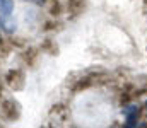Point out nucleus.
I'll return each mask as SVG.
<instances>
[{
  "instance_id": "3",
  "label": "nucleus",
  "mask_w": 147,
  "mask_h": 128,
  "mask_svg": "<svg viewBox=\"0 0 147 128\" xmlns=\"http://www.w3.org/2000/svg\"><path fill=\"white\" fill-rule=\"evenodd\" d=\"M14 10V0H0V14L10 15Z\"/></svg>"
},
{
  "instance_id": "1",
  "label": "nucleus",
  "mask_w": 147,
  "mask_h": 128,
  "mask_svg": "<svg viewBox=\"0 0 147 128\" xmlns=\"http://www.w3.org/2000/svg\"><path fill=\"white\" fill-rule=\"evenodd\" d=\"M125 120H127V127H137V116H139V106H125L123 109Z\"/></svg>"
},
{
  "instance_id": "4",
  "label": "nucleus",
  "mask_w": 147,
  "mask_h": 128,
  "mask_svg": "<svg viewBox=\"0 0 147 128\" xmlns=\"http://www.w3.org/2000/svg\"><path fill=\"white\" fill-rule=\"evenodd\" d=\"M26 2H34V3H39V5H43L46 0H26Z\"/></svg>"
},
{
  "instance_id": "5",
  "label": "nucleus",
  "mask_w": 147,
  "mask_h": 128,
  "mask_svg": "<svg viewBox=\"0 0 147 128\" xmlns=\"http://www.w3.org/2000/svg\"><path fill=\"white\" fill-rule=\"evenodd\" d=\"M146 106H147V103H146Z\"/></svg>"
},
{
  "instance_id": "2",
  "label": "nucleus",
  "mask_w": 147,
  "mask_h": 128,
  "mask_svg": "<svg viewBox=\"0 0 147 128\" xmlns=\"http://www.w3.org/2000/svg\"><path fill=\"white\" fill-rule=\"evenodd\" d=\"M0 27H2L5 33L12 34V33L17 29V24H16V21L10 19V15H3V14H0Z\"/></svg>"
}]
</instances>
